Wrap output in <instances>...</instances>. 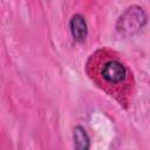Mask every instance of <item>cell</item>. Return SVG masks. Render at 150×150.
<instances>
[{"label":"cell","instance_id":"1","mask_svg":"<svg viewBox=\"0 0 150 150\" xmlns=\"http://www.w3.org/2000/svg\"><path fill=\"white\" fill-rule=\"evenodd\" d=\"M146 23V14L142 7L132 5L128 7L118 18L116 30L118 34L129 36L139 32Z\"/></svg>","mask_w":150,"mask_h":150},{"label":"cell","instance_id":"2","mask_svg":"<svg viewBox=\"0 0 150 150\" xmlns=\"http://www.w3.org/2000/svg\"><path fill=\"white\" fill-rule=\"evenodd\" d=\"M100 75L107 84H121L128 76V69L120 60L110 59L102 64Z\"/></svg>","mask_w":150,"mask_h":150},{"label":"cell","instance_id":"3","mask_svg":"<svg viewBox=\"0 0 150 150\" xmlns=\"http://www.w3.org/2000/svg\"><path fill=\"white\" fill-rule=\"evenodd\" d=\"M69 30L76 42H84L88 36V25L86 18L80 13L74 14L69 20Z\"/></svg>","mask_w":150,"mask_h":150},{"label":"cell","instance_id":"4","mask_svg":"<svg viewBox=\"0 0 150 150\" xmlns=\"http://www.w3.org/2000/svg\"><path fill=\"white\" fill-rule=\"evenodd\" d=\"M73 141L75 149L88 150L90 148V138L82 125H76L73 130Z\"/></svg>","mask_w":150,"mask_h":150}]
</instances>
